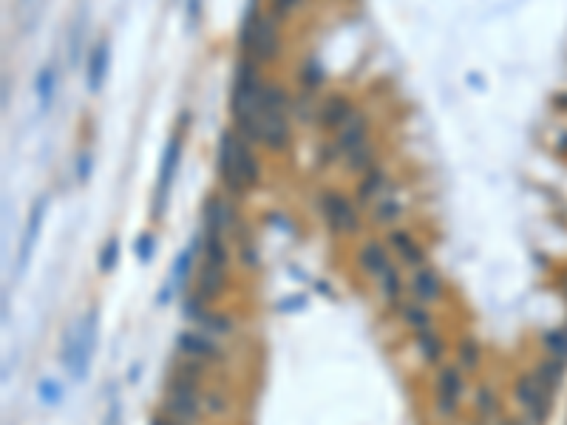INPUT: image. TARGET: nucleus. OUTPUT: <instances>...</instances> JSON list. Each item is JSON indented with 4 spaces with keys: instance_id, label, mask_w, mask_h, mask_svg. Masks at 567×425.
Here are the masks:
<instances>
[{
    "instance_id": "obj_1",
    "label": "nucleus",
    "mask_w": 567,
    "mask_h": 425,
    "mask_svg": "<svg viewBox=\"0 0 567 425\" xmlns=\"http://www.w3.org/2000/svg\"><path fill=\"white\" fill-rule=\"evenodd\" d=\"M97 323H100V309H88V315L68 329L65 340H62V351L60 360L68 369L71 380L83 383L88 377L91 360H94V349H97Z\"/></svg>"
},
{
    "instance_id": "obj_2",
    "label": "nucleus",
    "mask_w": 567,
    "mask_h": 425,
    "mask_svg": "<svg viewBox=\"0 0 567 425\" xmlns=\"http://www.w3.org/2000/svg\"><path fill=\"white\" fill-rule=\"evenodd\" d=\"M199 386H201L199 380L171 375L168 377V394L162 400V414L179 425H196L201 419V408H204Z\"/></svg>"
},
{
    "instance_id": "obj_3",
    "label": "nucleus",
    "mask_w": 567,
    "mask_h": 425,
    "mask_svg": "<svg viewBox=\"0 0 567 425\" xmlns=\"http://www.w3.org/2000/svg\"><path fill=\"white\" fill-rule=\"evenodd\" d=\"M241 48H244V57L250 60H261V62H269L275 60L278 54V32H275V20L272 18H261V15H253L247 12L244 23H241Z\"/></svg>"
},
{
    "instance_id": "obj_4",
    "label": "nucleus",
    "mask_w": 567,
    "mask_h": 425,
    "mask_svg": "<svg viewBox=\"0 0 567 425\" xmlns=\"http://www.w3.org/2000/svg\"><path fill=\"white\" fill-rule=\"evenodd\" d=\"M514 394H516V403L525 408L531 422L542 425L547 419V414H550V391L539 383L536 375H522L516 380V386H514Z\"/></svg>"
},
{
    "instance_id": "obj_5",
    "label": "nucleus",
    "mask_w": 567,
    "mask_h": 425,
    "mask_svg": "<svg viewBox=\"0 0 567 425\" xmlns=\"http://www.w3.org/2000/svg\"><path fill=\"white\" fill-rule=\"evenodd\" d=\"M176 346H179V351L185 354V358L199 360V363H219V360H225V349H222L219 337H213V335H207L201 329H185V332H179Z\"/></svg>"
},
{
    "instance_id": "obj_6",
    "label": "nucleus",
    "mask_w": 567,
    "mask_h": 425,
    "mask_svg": "<svg viewBox=\"0 0 567 425\" xmlns=\"http://www.w3.org/2000/svg\"><path fill=\"white\" fill-rule=\"evenodd\" d=\"M179 159H182V136L176 133V136H171L168 148L162 154L159 179H156V196H154V219L165 216V207H168V196H171V187H173V179H176Z\"/></svg>"
},
{
    "instance_id": "obj_7",
    "label": "nucleus",
    "mask_w": 567,
    "mask_h": 425,
    "mask_svg": "<svg viewBox=\"0 0 567 425\" xmlns=\"http://www.w3.org/2000/svg\"><path fill=\"white\" fill-rule=\"evenodd\" d=\"M321 212H323V219H326L329 230L338 233V236H343V233H354V230L361 227L358 210L352 207L349 198H343V196L335 193V190H326V193L321 196Z\"/></svg>"
},
{
    "instance_id": "obj_8",
    "label": "nucleus",
    "mask_w": 567,
    "mask_h": 425,
    "mask_svg": "<svg viewBox=\"0 0 567 425\" xmlns=\"http://www.w3.org/2000/svg\"><path fill=\"white\" fill-rule=\"evenodd\" d=\"M219 176H222V184L230 196H244L250 187L241 176V168H239V148H236V133L233 130H225L222 133V145H219Z\"/></svg>"
},
{
    "instance_id": "obj_9",
    "label": "nucleus",
    "mask_w": 567,
    "mask_h": 425,
    "mask_svg": "<svg viewBox=\"0 0 567 425\" xmlns=\"http://www.w3.org/2000/svg\"><path fill=\"white\" fill-rule=\"evenodd\" d=\"M46 210H48V196H40L34 204H32V212H29V222L23 227V238H20V250H18V278L26 272L29 261H32V252L37 247V238H40V227H43V219H46Z\"/></svg>"
},
{
    "instance_id": "obj_10",
    "label": "nucleus",
    "mask_w": 567,
    "mask_h": 425,
    "mask_svg": "<svg viewBox=\"0 0 567 425\" xmlns=\"http://www.w3.org/2000/svg\"><path fill=\"white\" fill-rule=\"evenodd\" d=\"M462 394H465L462 372L454 369V366H443L440 375H437V411L443 417H451L457 411Z\"/></svg>"
},
{
    "instance_id": "obj_11",
    "label": "nucleus",
    "mask_w": 567,
    "mask_h": 425,
    "mask_svg": "<svg viewBox=\"0 0 567 425\" xmlns=\"http://www.w3.org/2000/svg\"><path fill=\"white\" fill-rule=\"evenodd\" d=\"M258 142L269 151H284L290 142V119L287 114H267V111H258Z\"/></svg>"
},
{
    "instance_id": "obj_12",
    "label": "nucleus",
    "mask_w": 567,
    "mask_h": 425,
    "mask_svg": "<svg viewBox=\"0 0 567 425\" xmlns=\"http://www.w3.org/2000/svg\"><path fill=\"white\" fill-rule=\"evenodd\" d=\"M366 142H369V122H366V116L352 114V119L338 130V142H335V145L346 156L352 151H358L361 145H366Z\"/></svg>"
},
{
    "instance_id": "obj_13",
    "label": "nucleus",
    "mask_w": 567,
    "mask_h": 425,
    "mask_svg": "<svg viewBox=\"0 0 567 425\" xmlns=\"http://www.w3.org/2000/svg\"><path fill=\"white\" fill-rule=\"evenodd\" d=\"M411 292L417 304H434L443 295V281L432 267H420L411 278Z\"/></svg>"
},
{
    "instance_id": "obj_14",
    "label": "nucleus",
    "mask_w": 567,
    "mask_h": 425,
    "mask_svg": "<svg viewBox=\"0 0 567 425\" xmlns=\"http://www.w3.org/2000/svg\"><path fill=\"white\" fill-rule=\"evenodd\" d=\"M323 128H343L349 119H352V105H349V100L343 97V94H332V97H326L321 105H318V116H315Z\"/></svg>"
},
{
    "instance_id": "obj_15",
    "label": "nucleus",
    "mask_w": 567,
    "mask_h": 425,
    "mask_svg": "<svg viewBox=\"0 0 567 425\" xmlns=\"http://www.w3.org/2000/svg\"><path fill=\"white\" fill-rule=\"evenodd\" d=\"M108 68H111V46L108 40H100L88 57V91L100 94L108 77Z\"/></svg>"
},
{
    "instance_id": "obj_16",
    "label": "nucleus",
    "mask_w": 567,
    "mask_h": 425,
    "mask_svg": "<svg viewBox=\"0 0 567 425\" xmlns=\"http://www.w3.org/2000/svg\"><path fill=\"white\" fill-rule=\"evenodd\" d=\"M225 290H227V269L201 264L199 281H196V292H199L204 301H213V298H219Z\"/></svg>"
},
{
    "instance_id": "obj_17",
    "label": "nucleus",
    "mask_w": 567,
    "mask_h": 425,
    "mask_svg": "<svg viewBox=\"0 0 567 425\" xmlns=\"http://www.w3.org/2000/svg\"><path fill=\"white\" fill-rule=\"evenodd\" d=\"M199 250H204V238H196V241H190L179 255H176V261H173V267H171V283H173V290L179 292L185 283H187V278H190V269H193V258H196V252Z\"/></svg>"
},
{
    "instance_id": "obj_18",
    "label": "nucleus",
    "mask_w": 567,
    "mask_h": 425,
    "mask_svg": "<svg viewBox=\"0 0 567 425\" xmlns=\"http://www.w3.org/2000/svg\"><path fill=\"white\" fill-rule=\"evenodd\" d=\"M389 244L397 250V255L403 258V264L417 267V269L425 264V250L411 238V233H406V230H392V233H389Z\"/></svg>"
},
{
    "instance_id": "obj_19",
    "label": "nucleus",
    "mask_w": 567,
    "mask_h": 425,
    "mask_svg": "<svg viewBox=\"0 0 567 425\" xmlns=\"http://www.w3.org/2000/svg\"><path fill=\"white\" fill-rule=\"evenodd\" d=\"M358 264H361V269H363L366 275H372V278H383V272L392 267L389 252H386L380 244H375V241H369V244L361 247V252H358Z\"/></svg>"
},
{
    "instance_id": "obj_20",
    "label": "nucleus",
    "mask_w": 567,
    "mask_h": 425,
    "mask_svg": "<svg viewBox=\"0 0 567 425\" xmlns=\"http://www.w3.org/2000/svg\"><path fill=\"white\" fill-rule=\"evenodd\" d=\"M204 238V264L210 267H219V269H227V247H225V233L219 230H204L201 233Z\"/></svg>"
},
{
    "instance_id": "obj_21",
    "label": "nucleus",
    "mask_w": 567,
    "mask_h": 425,
    "mask_svg": "<svg viewBox=\"0 0 567 425\" xmlns=\"http://www.w3.org/2000/svg\"><path fill=\"white\" fill-rule=\"evenodd\" d=\"M236 148H239V168H241V176H244V182H247V187H255L258 179H261V168H258L255 154L250 151V139H244V136L236 133Z\"/></svg>"
},
{
    "instance_id": "obj_22",
    "label": "nucleus",
    "mask_w": 567,
    "mask_h": 425,
    "mask_svg": "<svg viewBox=\"0 0 567 425\" xmlns=\"http://www.w3.org/2000/svg\"><path fill=\"white\" fill-rule=\"evenodd\" d=\"M293 100L281 86H261V100H258V111L267 114H290Z\"/></svg>"
},
{
    "instance_id": "obj_23",
    "label": "nucleus",
    "mask_w": 567,
    "mask_h": 425,
    "mask_svg": "<svg viewBox=\"0 0 567 425\" xmlns=\"http://www.w3.org/2000/svg\"><path fill=\"white\" fill-rule=\"evenodd\" d=\"M386 190H389L386 170L378 168V165H372V168L363 173L361 184H358V198H361V201H372V198H378V196L386 193Z\"/></svg>"
},
{
    "instance_id": "obj_24",
    "label": "nucleus",
    "mask_w": 567,
    "mask_h": 425,
    "mask_svg": "<svg viewBox=\"0 0 567 425\" xmlns=\"http://www.w3.org/2000/svg\"><path fill=\"white\" fill-rule=\"evenodd\" d=\"M230 233H236L233 238H236V244H239V258H241V264H244L247 269H255V267H258V247H255L253 233H250L244 224H239V222H236V227H233Z\"/></svg>"
},
{
    "instance_id": "obj_25",
    "label": "nucleus",
    "mask_w": 567,
    "mask_h": 425,
    "mask_svg": "<svg viewBox=\"0 0 567 425\" xmlns=\"http://www.w3.org/2000/svg\"><path fill=\"white\" fill-rule=\"evenodd\" d=\"M34 91H37V100H40V111H48L51 108V100L57 94V68L54 65H46L37 80H34Z\"/></svg>"
},
{
    "instance_id": "obj_26",
    "label": "nucleus",
    "mask_w": 567,
    "mask_h": 425,
    "mask_svg": "<svg viewBox=\"0 0 567 425\" xmlns=\"http://www.w3.org/2000/svg\"><path fill=\"white\" fill-rule=\"evenodd\" d=\"M196 323H199L201 332H207V335H213V337H225V335L233 332V318L225 315V312H204Z\"/></svg>"
},
{
    "instance_id": "obj_27",
    "label": "nucleus",
    "mask_w": 567,
    "mask_h": 425,
    "mask_svg": "<svg viewBox=\"0 0 567 425\" xmlns=\"http://www.w3.org/2000/svg\"><path fill=\"white\" fill-rule=\"evenodd\" d=\"M417 340H420V351H422V358L429 360V363H440V360H443V351H446V346H443V337H440L434 329H429V332H420V335H417Z\"/></svg>"
},
{
    "instance_id": "obj_28",
    "label": "nucleus",
    "mask_w": 567,
    "mask_h": 425,
    "mask_svg": "<svg viewBox=\"0 0 567 425\" xmlns=\"http://www.w3.org/2000/svg\"><path fill=\"white\" fill-rule=\"evenodd\" d=\"M380 290H383V298L397 309L400 306V295H403V278H400V269L397 267H389L380 278Z\"/></svg>"
},
{
    "instance_id": "obj_29",
    "label": "nucleus",
    "mask_w": 567,
    "mask_h": 425,
    "mask_svg": "<svg viewBox=\"0 0 567 425\" xmlns=\"http://www.w3.org/2000/svg\"><path fill=\"white\" fill-rule=\"evenodd\" d=\"M536 377H539V383H542L547 391H556L559 383H561V377H564V360H559V358L545 360V363L539 366Z\"/></svg>"
},
{
    "instance_id": "obj_30",
    "label": "nucleus",
    "mask_w": 567,
    "mask_h": 425,
    "mask_svg": "<svg viewBox=\"0 0 567 425\" xmlns=\"http://www.w3.org/2000/svg\"><path fill=\"white\" fill-rule=\"evenodd\" d=\"M457 360L465 372H476L479 360H482V351H479V343L474 337H462L460 340V349H457Z\"/></svg>"
},
{
    "instance_id": "obj_31",
    "label": "nucleus",
    "mask_w": 567,
    "mask_h": 425,
    "mask_svg": "<svg viewBox=\"0 0 567 425\" xmlns=\"http://www.w3.org/2000/svg\"><path fill=\"white\" fill-rule=\"evenodd\" d=\"M403 318H406V323L417 335L432 329V315H429V309H425V304H408V306H403Z\"/></svg>"
},
{
    "instance_id": "obj_32",
    "label": "nucleus",
    "mask_w": 567,
    "mask_h": 425,
    "mask_svg": "<svg viewBox=\"0 0 567 425\" xmlns=\"http://www.w3.org/2000/svg\"><path fill=\"white\" fill-rule=\"evenodd\" d=\"M37 397H40V403L43 405H60L62 403V383H57L54 377H43L40 383H37Z\"/></svg>"
},
{
    "instance_id": "obj_33",
    "label": "nucleus",
    "mask_w": 567,
    "mask_h": 425,
    "mask_svg": "<svg viewBox=\"0 0 567 425\" xmlns=\"http://www.w3.org/2000/svg\"><path fill=\"white\" fill-rule=\"evenodd\" d=\"M400 212H403V204L397 201V198H380L378 204H375V222H380V224H392V222H397L400 219Z\"/></svg>"
},
{
    "instance_id": "obj_34",
    "label": "nucleus",
    "mask_w": 567,
    "mask_h": 425,
    "mask_svg": "<svg viewBox=\"0 0 567 425\" xmlns=\"http://www.w3.org/2000/svg\"><path fill=\"white\" fill-rule=\"evenodd\" d=\"M372 159H375V148H372V142H366V145H361L358 151H352V154H346V165H349V170H369L372 168Z\"/></svg>"
},
{
    "instance_id": "obj_35",
    "label": "nucleus",
    "mask_w": 567,
    "mask_h": 425,
    "mask_svg": "<svg viewBox=\"0 0 567 425\" xmlns=\"http://www.w3.org/2000/svg\"><path fill=\"white\" fill-rule=\"evenodd\" d=\"M545 346L553 358L564 360L567 363V329H556V332H547L545 335Z\"/></svg>"
},
{
    "instance_id": "obj_36",
    "label": "nucleus",
    "mask_w": 567,
    "mask_h": 425,
    "mask_svg": "<svg viewBox=\"0 0 567 425\" xmlns=\"http://www.w3.org/2000/svg\"><path fill=\"white\" fill-rule=\"evenodd\" d=\"M116 261H119V238L111 236V238L105 241V247L100 250V261H97V267H100V272H111V269L116 267Z\"/></svg>"
},
{
    "instance_id": "obj_37",
    "label": "nucleus",
    "mask_w": 567,
    "mask_h": 425,
    "mask_svg": "<svg viewBox=\"0 0 567 425\" xmlns=\"http://www.w3.org/2000/svg\"><path fill=\"white\" fill-rule=\"evenodd\" d=\"M301 83H304L307 91H315V88L323 83V68H321L318 60H307V62H304V68H301Z\"/></svg>"
},
{
    "instance_id": "obj_38",
    "label": "nucleus",
    "mask_w": 567,
    "mask_h": 425,
    "mask_svg": "<svg viewBox=\"0 0 567 425\" xmlns=\"http://www.w3.org/2000/svg\"><path fill=\"white\" fill-rule=\"evenodd\" d=\"M476 411L488 419V417H493L496 411H500V403H496V394H493V389H488V386H479V391H476Z\"/></svg>"
},
{
    "instance_id": "obj_39",
    "label": "nucleus",
    "mask_w": 567,
    "mask_h": 425,
    "mask_svg": "<svg viewBox=\"0 0 567 425\" xmlns=\"http://www.w3.org/2000/svg\"><path fill=\"white\" fill-rule=\"evenodd\" d=\"M133 252H136L139 264L154 261V252H156V238H154V233H142V236L136 238V244H133Z\"/></svg>"
},
{
    "instance_id": "obj_40",
    "label": "nucleus",
    "mask_w": 567,
    "mask_h": 425,
    "mask_svg": "<svg viewBox=\"0 0 567 425\" xmlns=\"http://www.w3.org/2000/svg\"><path fill=\"white\" fill-rule=\"evenodd\" d=\"M204 304H207V301H204L199 292H196V295H187V298H185V306H182L185 318H187V321H199V318L207 312V309H204Z\"/></svg>"
},
{
    "instance_id": "obj_41",
    "label": "nucleus",
    "mask_w": 567,
    "mask_h": 425,
    "mask_svg": "<svg viewBox=\"0 0 567 425\" xmlns=\"http://www.w3.org/2000/svg\"><path fill=\"white\" fill-rule=\"evenodd\" d=\"M298 6H301V0H269V9H272V18H275V20L293 15Z\"/></svg>"
},
{
    "instance_id": "obj_42",
    "label": "nucleus",
    "mask_w": 567,
    "mask_h": 425,
    "mask_svg": "<svg viewBox=\"0 0 567 425\" xmlns=\"http://www.w3.org/2000/svg\"><path fill=\"white\" fill-rule=\"evenodd\" d=\"M91 170H94V156H91L88 151H83V154L77 156V182L86 184V182L91 179Z\"/></svg>"
},
{
    "instance_id": "obj_43",
    "label": "nucleus",
    "mask_w": 567,
    "mask_h": 425,
    "mask_svg": "<svg viewBox=\"0 0 567 425\" xmlns=\"http://www.w3.org/2000/svg\"><path fill=\"white\" fill-rule=\"evenodd\" d=\"M307 306L304 295H290V298H281L278 301V312H301Z\"/></svg>"
},
{
    "instance_id": "obj_44",
    "label": "nucleus",
    "mask_w": 567,
    "mask_h": 425,
    "mask_svg": "<svg viewBox=\"0 0 567 425\" xmlns=\"http://www.w3.org/2000/svg\"><path fill=\"white\" fill-rule=\"evenodd\" d=\"M227 405H230V403H227V397H225L222 391H213V394L204 400V408H207V411H216V414H225Z\"/></svg>"
},
{
    "instance_id": "obj_45",
    "label": "nucleus",
    "mask_w": 567,
    "mask_h": 425,
    "mask_svg": "<svg viewBox=\"0 0 567 425\" xmlns=\"http://www.w3.org/2000/svg\"><path fill=\"white\" fill-rule=\"evenodd\" d=\"M201 18V0H187V26L196 29Z\"/></svg>"
},
{
    "instance_id": "obj_46",
    "label": "nucleus",
    "mask_w": 567,
    "mask_h": 425,
    "mask_svg": "<svg viewBox=\"0 0 567 425\" xmlns=\"http://www.w3.org/2000/svg\"><path fill=\"white\" fill-rule=\"evenodd\" d=\"M173 295H176V290H173V283H171V278H168V281L162 283V290H159V295H156V306H168Z\"/></svg>"
},
{
    "instance_id": "obj_47",
    "label": "nucleus",
    "mask_w": 567,
    "mask_h": 425,
    "mask_svg": "<svg viewBox=\"0 0 567 425\" xmlns=\"http://www.w3.org/2000/svg\"><path fill=\"white\" fill-rule=\"evenodd\" d=\"M119 417H122V408H119V403L114 400L111 408H108V414H105V419H102V425H119Z\"/></svg>"
},
{
    "instance_id": "obj_48",
    "label": "nucleus",
    "mask_w": 567,
    "mask_h": 425,
    "mask_svg": "<svg viewBox=\"0 0 567 425\" xmlns=\"http://www.w3.org/2000/svg\"><path fill=\"white\" fill-rule=\"evenodd\" d=\"M151 425H179V422H173L171 417H165V414H156L154 419H151Z\"/></svg>"
},
{
    "instance_id": "obj_49",
    "label": "nucleus",
    "mask_w": 567,
    "mask_h": 425,
    "mask_svg": "<svg viewBox=\"0 0 567 425\" xmlns=\"http://www.w3.org/2000/svg\"><path fill=\"white\" fill-rule=\"evenodd\" d=\"M502 425H531V422H519V419H505Z\"/></svg>"
},
{
    "instance_id": "obj_50",
    "label": "nucleus",
    "mask_w": 567,
    "mask_h": 425,
    "mask_svg": "<svg viewBox=\"0 0 567 425\" xmlns=\"http://www.w3.org/2000/svg\"><path fill=\"white\" fill-rule=\"evenodd\" d=\"M561 100H564V102H559V105H564V108H567V97H561Z\"/></svg>"
},
{
    "instance_id": "obj_51",
    "label": "nucleus",
    "mask_w": 567,
    "mask_h": 425,
    "mask_svg": "<svg viewBox=\"0 0 567 425\" xmlns=\"http://www.w3.org/2000/svg\"><path fill=\"white\" fill-rule=\"evenodd\" d=\"M26 4H29V0H20V6H26Z\"/></svg>"
}]
</instances>
